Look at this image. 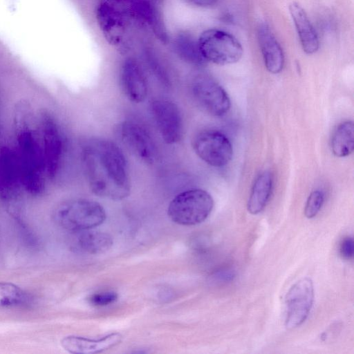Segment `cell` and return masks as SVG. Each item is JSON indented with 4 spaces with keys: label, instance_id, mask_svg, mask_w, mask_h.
I'll list each match as a JSON object with an SVG mask.
<instances>
[{
    "label": "cell",
    "instance_id": "obj_2",
    "mask_svg": "<svg viewBox=\"0 0 354 354\" xmlns=\"http://www.w3.org/2000/svg\"><path fill=\"white\" fill-rule=\"evenodd\" d=\"M53 216L60 227L75 232L101 225L106 218V213L96 201L73 198L59 203L53 210Z\"/></svg>",
    "mask_w": 354,
    "mask_h": 354
},
{
    "label": "cell",
    "instance_id": "obj_12",
    "mask_svg": "<svg viewBox=\"0 0 354 354\" xmlns=\"http://www.w3.org/2000/svg\"><path fill=\"white\" fill-rule=\"evenodd\" d=\"M258 38L266 68L271 73H280L284 64L283 50L267 24L259 26Z\"/></svg>",
    "mask_w": 354,
    "mask_h": 354
},
{
    "label": "cell",
    "instance_id": "obj_19",
    "mask_svg": "<svg viewBox=\"0 0 354 354\" xmlns=\"http://www.w3.org/2000/svg\"><path fill=\"white\" fill-rule=\"evenodd\" d=\"M324 196L322 192L315 190L309 195L304 208V214L308 218L315 217L323 205Z\"/></svg>",
    "mask_w": 354,
    "mask_h": 354
},
{
    "label": "cell",
    "instance_id": "obj_8",
    "mask_svg": "<svg viewBox=\"0 0 354 354\" xmlns=\"http://www.w3.org/2000/svg\"><path fill=\"white\" fill-rule=\"evenodd\" d=\"M152 115L162 140L169 145L178 142L183 136V118L176 104L156 100L151 104Z\"/></svg>",
    "mask_w": 354,
    "mask_h": 354
},
{
    "label": "cell",
    "instance_id": "obj_17",
    "mask_svg": "<svg viewBox=\"0 0 354 354\" xmlns=\"http://www.w3.org/2000/svg\"><path fill=\"white\" fill-rule=\"evenodd\" d=\"M173 46L178 55L189 63L200 66L207 62L200 53L197 39L187 33L178 35Z\"/></svg>",
    "mask_w": 354,
    "mask_h": 354
},
{
    "label": "cell",
    "instance_id": "obj_5",
    "mask_svg": "<svg viewBox=\"0 0 354 354\" xmlns=\"http://www.w3.org/2000/svg\"><path fill=\"white\" fill-rule=\"evenodd\" d=\"M192 147L201 160L215 167L228 164L233 155L230 141L218 131L207 130L198 133L193 140Z\"/></svg>",
    "mask_w": 354,
    "mask_h": 354
},
{
    "label": "cell",
    "instance_id": "obj_15",
    "mask_svg": "<svg viewBox=\"0 0 354 354\" xmlns=\"http://www.w3.org/2000/svg\"><path fill=\"white\" fill-rule=\"evenodd\" d=\"M272 189V176L264 171L258 176L252 186L247 208L252 214H257L266 207Z\"/></svg>",
    "mask_w": 354,
    "mask_h": 354
},
{
    "label": "cell",
    "instance_id": "obj_13",
    "mask_svg": "<svg viewBox=\"0 0 354 354\" xmlns=\"http://www.w3.org/2000/svg\"><path fill=\"white\" fill-rule=\"evenodd\" d=\"M289 10L304 51L315 53L319 48V39L305 10L295 2L290 5Z\"/></svg>",
    "mask_w": 354,
    "mask_h": 354
},
{
    "label": "cell",
    "instance_id": "obj_14",
    "mask_svg": "<svg viewBox=\"0 0 354 354\" xmlns=\"http://www.w3.org/2000/svg\"><path fill=\"white\" fill-rule=\"evenodd\" d=\"M73 247L89 254H98L108 251L113 245L112 237L107 233L85 230L75 232Z\"/></svg>",
    "mask_w": 354,
    "mask_h": 354
},
{
    "label": "cell",
    "instance_id": "obj_11",
    "mask_svg": "<svg viewBox=\"0 0 354 354\" xmlns=\"http://www.w3.org/2000/svg\"><path fill=\"white\" fill-rule=\"evenodd\" d=\"M123 91L129 100L135 103L143 102L147 96L146 77L140 66L133 59L125 61L121 70Z\"/></svg>",
    "mask_w": 354,
    "mask_h": 354
},
{
    "label": "cell",
    "instance_id": "obj_20",
    "mask_svg": "<svg viewBox=\"0 0 354 354\" xmlns=\"http://www.w3.org/2000/svg\"><path fill=\"white\" fill-rule=\"evenodd\" d=\"M118 299V294L114 292H107L93 295L89 298L91 304L97 306H106Z\"/></svg>",
    "mask_w": 354,
    "mask_h": 354
},
{
    "label": "cell",
    "instance_id": "obj_3",
    "mask_svg": "<svg viewBox=\"0 0 354 354\" xmlns=\"http://www.w3.org/2000/svg\"><path fill=\"white\" fill-rule=\"evenodd\" d=\"M214 200L205 190L191 189L176 195L170 202L167 214L180 225H194L203 222L211 214Z\"/></svg>",
    "mask_w": 354,
    "mask_h": 354
},
{
    "label": "cell",
    "instance_id": "obj_9",
    "mask_svg": "<svg viewBox=\"0 0 354 354\" xmlns=\"http://www.w3.org/2000/svg\"><path fill=\"white\" fill-rule=\"evenodd\" d=\"M123 142L143 162L152 164L157 157L154 142L148 131L140 124L125 121L120 127Z\"/></svg>",
    "mask_w": 354,
    "mask_h": 354
},
{
    "label": "cell",
    "instance_id": "obj_6",
    "mask_svg": "<svg viewBox=\"0 0 354 354\" xmlns=\"http://www.w3.org/2000/svg\"><path fill=\"white\" fill-rule=\"evenodd\" d=\"M192 93L199 106L214 116H223L230 109V97L224 88L214 79L199 75L192 84Z\"/></svg>",
    "mask_w": 354,
    "mask_h": 354
},
{
    "label": "cell",
    "instance_id": "obj_10",
    "mask_svg": "<svg viewBox=\"0 0 354 354\" xmlns=\"http://www.w3.org/2000/svg\"><path fill=\"white\" fill-rule=\"evenodd\" d=\"M119 333H112L98 339L69 335L61 340L62 348L73 354H94L109 349L122 341Z\"/></svg>",
    "mask_w": 354,
    "mask_h": 354
},
{
    "label": "cell",
    "instance_id": "obj_4",
    "mask_svg": "<svg viewBox=\"0 0 354 354\" xmlns=\"http://www.w3.org/2000/svg\"><path fill=\"white\" fill-rule=\"evenodd\" d=\"M200 53L206 62L218 65L232 64L242 57L241 43L225 31L209 28L203 31L198 39Z\"/></svg>",
    "mask_w": 354,
    "mask_h": 354
},
{
    "label": "cell",
    "instance_id": "obj_16",
    "mask_svg": "<svg viewBox=\"0 0 354 354\" xmlns=\"http://www.w3.org/2000/svg\"><path fill=\"white\" fill-rule=\"evenodd\" d=\"M330 149L337 157H345L353 153L354 149V123L345 121L340 123L334 130L330 139Z\"/></svg>",
    "mask_w": 354,
    "mask_h": 354
},
{
    "label": "cell",
    "instance_id": "obj_18",
    "mask_svg": "<svg viewBox=\"0 0 354 354\" xmlns=\"http://www.w3.org/2000/svg\"><path fill=\"white\" fill-rule=\"evenodd\" d=\"M24 299V292L18 286L10 282H0V308L17 306Z\"/></svg>",
    "mask_w": 354,
    "mask_h": 354
},
{
    "label": "cell",
    "instance_id": "obj_1",
    "mask_svg": "<svg viewBox=\"0 0 354 354\" xmlns=\"http://www.w3.org/2000/svg\"><path fill=\"white\" fill-rule=\"evenodd\" d=\"M82 160L89 188L94 194L113 201L129 196L127 161L115 143L105 139L88 141L82 149Z\"/></svg>",
    "mask_w": 354,
    "mask_h": 354
},
{
    "label": "cell",
    "instance_id": "obj_22",
    "mask_svg": "<svg viewBox=\"0 0 354 354\" xmlns=\"http://www.w3.org/2000/svg\"><path fill=\"white\" fill-rule=\"evenodd\" d=\"M190 6L200 8H209L216 5L221 0H181Z\"/></svg>",
    "mask_w": 354,
    "mask_h": 354
},
{
    "label": "cell",
    "instance_id": "obj_7",
    "mask_svg": "<svg viewBox=\"0 0 354 354\" xmlns=\"http://www.w3.org/2000/svg\"><path fill=\"white\" fill-rule=\"evenodd\" d=\"M314 300V287L309 278L297 281L286 297L285 324L288 329L301 326L308 317Z\"/></svg>",
    "mask_w": 354,
    "mask_h": 354
},
{
    "label": "cell",
    "instance_id": "obj_21",
    "mask_svg": "<svg viewBox=\"0 0 354 354\" xmlns=\"http://www.w3.org/2000/svg\"><path fill=\"white\" fill-rule=\"evenodd\" d=\"M354 252L353 240L351 237L345 238L340 245V254L344 258L349 259L353 257Z\"/></svg>",
    "mask_w": 354,
    "mask_h": 354
},
{
    "label": "cell",
    "instance_id": "obj_23",
    "mask_svg": "<svg viewBox=\"0 0 354 354\" xmlns=\"http://www.w3.org/2000/svg\"><path fill=\"white\" fill-rule=\"evenodd\" d=\"M234 274L233 272L228 271V270H224V271H220L218 272L216 277L218 278L220 281H228L231 280L234 277Z\"/></svg>",
    "mask_w": 354,
    "mask_h": 354
}]
</instances>
